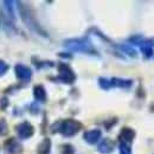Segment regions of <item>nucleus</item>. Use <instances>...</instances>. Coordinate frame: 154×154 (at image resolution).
Here are the masks:
<instances>
[{"label":"nucleus","mask_w":154,"mask_h":154,"mask_svg":"<svg viewBox=\"0 0 154 154\" xmlns=\"http://www.w3.org/2000/svg\"><path fill=\"white\" fill-rule=\"evenodd\" d=\"M7 69V66L5 65V63H2V62H0V74H2L5 70Z\"/></svg>","instance_id":"nucleus-1"}]
</instances>
